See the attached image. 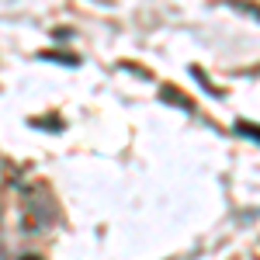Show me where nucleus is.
<instances>
[{"label": "nucleus", "instance_id": "obj_1", "mask_svg": "<svg viewBox=\"0 0 260 260\" xmlns=\"http://www.w3.org/2000/svg\"><path fill=\"white\" fill-rule=\"evenodd\" d=\"M0 260H4V257H0Z\"/></svg>", "mask_w": 260, "mask_h": 260}]
</instances>
